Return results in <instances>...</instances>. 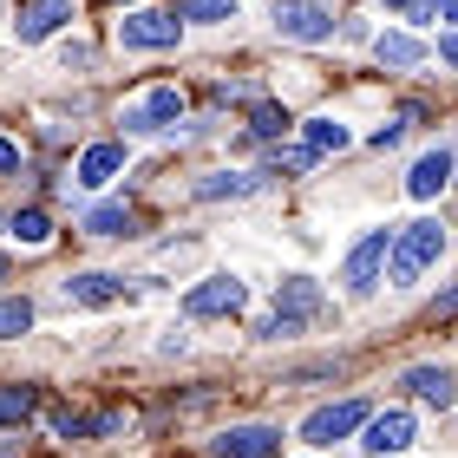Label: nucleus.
<instances>
[{
	"label": "nucleus",
	"mask_w": 458,
	"mask_h": 458,
	"mask_svg": "<svg viewBox=\"0 0 458 458\" xmlns=\"http://www.w3.org/2000/svg\"><path fill=\"white\" fill-rule=\"evenodd\" d=\"M445 256V223L439 216H420V223H406V229H393V256H386V282L393 288H406V282H420L432 262Z\"/></svg>",
	"instance_id": "nucleus-1"
},
{
	"label": "nucleus",
	"mask_w": 458,
	"mask_h": 458,
	"mask_svg": "<svg viewBox=\"0 0 458 458\" xmlns=\"http://www.w3.org/2000/svg\"><path fill=\"white\" fill-rule=\"evenodd\" d=\"M118 39L138 53H171L183 39V13H164V7H131L118 20Z\"/></svg>",
	"instance_id": "nucleus-2"
},
{
	"label": "nucleus",
	"mask_w": 458,
	"mask_h": 458,
	"mask_svg": "<svg viewBox=\"0 0 458 458\" xmlns=\"http://www.w3.org/2000/svg\"><path fill=\"white\" fill-rule=\"evenodd\" d=\"M183 92L177 86H151L144 98H131V106H124V131L131 138H157V131H171V124H183Z\"/></svg>",
	"instance_id": "nucleus-3"
},
{
	"label": "nucleus",
	"mask_w": 458,
	"mask_h": 458,
	"mask_svg": "<svg viewBox=\"0 0 458 458\" xmlns=\"http://www.w3.org/2000/svg\"><path fill=\"white\" fill-rule=\"evenodd\" d=\"M386 256H393V229H367V236L347 249V268H341L347 295H373L380 276H386Z\"/></svg>",
	"instance_id": "nucleus-4"
},
{
	"label": "nucleus",
	"mask_w": 458,
	"mask_h": 458,
	"mask_svg": "<svg viewBox=\"0 0 458 458\" xmlns=\"http://www.w3.org/2000/svg\"><path fill=\"white\" fill-rule=\"evenodd\" d=\"M276 33L301 39V47H321V39H335V13L315 7V0H276Z\"/></svg>",
	"instance_id": "nucleus-5"
},
{
	"label": "nucleus",
	"mask_w": 458,
	"mask_h": 458,
	"mask_svg": "<svg viewBox=\"0 0 458 458\" xmlns=\"http://www.w3.org/2000/svg\"><path fill=\"white\" fill-rule=\"evenodd\" d=\"M367 420H373V412H367V400H335V406L308 412L301 439H308V445H335V439H347V432H360Z\"/></svg>",
	"instance_id": "nucleus-6"
},
{
	"label": "nucleus",
	"mask_w": 458,
	"mask_h": 458,
	"mask_svg": "<svg viewBox=\"0 0 458 458\" xmlns=\"http://www.w3.org/2000/svg\"><path fill=\"white\" fill-rule=\"evenodd\" d=\"M242 295H249V288H242L236 276H210V282H197L191 295H183V315H191V321H210V315H236V308H242Z\"/></svg>",
	"instance_id": "nucleus-7"
},
{
	"label": "nucleus",
	"mask_w": 458,
	"mask_h": 458,
	"mask_svg": "<svg viewBox=\"0 0 458 458\" xmlns=\"http://www.w3.org/2000/svg\"><path fill=\"white\" fill-rule=\"evenodd\" d=\"M406 445H412V412L406 406H386V412H373V420L360 426V452H373V458L406 452Z\"/></svg>",
	"instance_id": "nucleus-8"
},
{
	"label": "nucleus",
	"mask_w": 458,
	"mask_h": 458,
	"mask_svg": "<svg viewBox=\"0 0 458 458\" xmlns=\"http://www.w3.org/2000/svg\"><path fill=\"white\" fill-rule=\"evenodd\" d=\"M216 458H282V432L276 426H229L210 439Z\"/></svg>",
	"instance_id": "nucleus-9"
},
{
	"label": "nucleus",
	"mask_w": 458,
	"mask_h": 458,
	"mask_svg": "<svg viewBox=\"0 0 458 458\" xmlns=\"http://www.w3.org/2000/svg\"><path fill=\"white\" fill-rule=\"evenodd\" d=\"M66 20H72V0H20L13 33H20V47H39V39H53Z\"/></svg>",
	"instance_id": "nucleus-10"
},
{
	"label": "nucleus",
	"mask_w": 458,
	"mask_h": 458,
	"mask_svg": "<svg viewBox=\"0 0 458 458\" xmlns=\"http://www.w3.org/2000/svg\"><path fill=\"white\" fill-rule=\"evenodd\" d=\"M458 177V157L452 151H426L420 164H412V177H406V191L412 197H420V203H432V197H439L445 191V183Z\"/></svg>",
	"instance_id": "nucleus-11"
},
{
	"label": "nucleus",
	"mask_w": 458,
	"mask_h": 458,
	"mask_svg": "<svg viewBox=\"0 0 458 458\" xmlns=\"http://www.w3.org/2000/svg\"><path fill=\"white\" fill-rule=\"evenodd\" d=\"M406 386H412V400H426V406H439V412L458 406V380H452V367H406Z\"/></svg>",
	"instance_id": "nucleus-12"
},
{
	"label": "nucleus",
	"mask_w": 458,
	"mask_h": 458,
	"mask_svg": "<svg viewBox=\"0 0 458 458\" xmlns=\"http://www.w3.org/2000/svg\"><path fill=\"white\" fill-rule=\"evenodd\" d=\"M276 315H288V321H315V315H321V288H315V276H288V282L276 288Z\"/></svg>",
	"instance_id": "nucleus-13"
},
{
	"label": "nucleus",
	"mask_w": 458,
	"mask_h": 458,
	"mask_svg": "<svg viewBox=\"0 0 458 458\" xmlns=\"http://www.w3.org/2000/svg\"><path fill=\"white\" fill-rule=\"evenodd\" d=\"M118 171H124V144H86V157H79V183L86 191H106Z\"/></svg>",
	"instance_id": "nucleus-14"
},
{
	"label": "nucleus",
	"mask_w": 458,
	"mask_h": 458,
	"mask_svg": "<svg viewBox=\"0 0 458 458\" xmlns=\"http://www.w3.org/2000/svg\"><path fill=\"white\" fill-rule=\"evenodd\" d=\"M86 229H92V236H138V216L124 210V203H92Z\"/></svg>",
	"instance_id": "nucleus-15"
},
{
	"label": "nucleus",
	"mask_w": 458,
	"mask_h": 458,
	"mask_svg": "<svg viewBox=\"0 0 458 458\" xmlns=\"http://www.w3.org/2000/svg\"><path fill=\"white\" fill-rule=\"evenodd\" d=\"M373 59H380V66H420L426 47L412 33H380V39H373Z\"/></svg>",
	"instance_id": "nucleus-16"
},
{
	"label": "nucleus",
	"mask_w": 458,
	"mask_h": 458,
	"mask_svg": "<svg viewBox=\"0 0 458 458\" xmlns=\"http://www.w3.org/2000/svg\"><path fill=\"white\" fill-rule=\"evenodd\" d=\"M66 295H72V301H86V308H106V301L124 295V282H118V276H72V282H66Z\"/></svg>",
	"instance_id": "nucleus-17"
},
{
	"label": "nucleus",
	"mask_w": 458,
	"mask_h": 458,
	"mask_svg": "<svg viewBox=\"0 0 458 458\" xmlns=\"http://www.w3.org/2000/svg\"><path fill=\"white\" fill-rule=\"evenodd\" d=\"M249 191H256V177H249V171H216V177H203V183H197V197H203V203L249 197Z\"/></svg>",
	"instance_id": "nucleus-18"
},
{
	"label": "nucleus",
	"mask_w": 458,
	"mask_h": 458,
	"mask_svg": "<svg viewBox=\"0 0 458 458\" xmlns=\"http://www.w3.org/2000/svg\"><path fill=\"white\" fill-rule=\"evenodd\" d=\"M27 327H33V301L27 295H0V341L27 335Z\"/></svg>",
	"instance_id": "nucleus-19"
},
{
	"label": "nucleus",
	"mask_w": 458,
	"mask_h": 458,
	"mask_svg": "<svg viewBox=\"0 0 458 458\" xmlns=\"http://www.w3.org/2000/svg\"><path fill=\"white\" fill-rule=\"evenodd\" d=\"M13 242H27V249H39V242H53V223H47V210H20L13 223Z\"/></svg>",
	"instance_id": "nucleus-20"
},
{
	"label": "nucleus",
	"mask_w": 458,
	"mask_h": 458,
	"mask_svg": "<svg viewBox=\"0 0 458 458\" xmlns=\"http://www.w3.org/2000/svg\"><path fill=\"white\" fill-rule=\"evenodd\" d=\"M33 420V386H0V426H27Z\"/></svg>",
	"instance_id": "nucleus-21"
},
{
	"label": "nucleus",
	"mask_w": 458,
	"mask_h": 458,
	"mask_svg": "<svg viewBox=\"0 0 458 458\" xmlns=\"http://www.w3.org/2000/svg\"><path fill=\"white\" fill-rule=\"evenodd\" d=\"M249 131H256V138H282L288 131V112L262 98V106H249Z\"/></svg>",
	"instance_id": "nucleus-22"
},
{
	"label": "nucleus",
	"mask_w": 458,
	"mask_h": 458,
	"mask_svg": "<svg viewBox=\"0 0 458 458\" xmlns=\"http://www.w3.org/2000/svg\"><path fill=\"white\" fill-rule=\"evenodd\" d=\"M308 144H315V151H347V124H335V118H308Z\"/></svg>",
	"instance_id": "nucleus-23"
},
{
	"label": "nucleus",
	"mask_w": 458,
	"mask_h": 458,
	"mask_svg": "<svg viewBox=\"0 0 458 458\" xmlns=\"http://www.w3.org/2000/svg\"><path fill=\"white\" fill-rule=\"evenodd\" d=\"M183 20H236V0H183Z\"/></svg>",
	"instance_id": "nucleus-24"
},
{
	"label": "nucleus",
	"mask_w": 458,
	"mask_h": 458,
	"mask_svg": "<svg viewBox=\"0 0 458 458\" xmlns=\"http://www.w3.org/2000/svg\"><path fill=\"white\" fill-rule=\"evenodd\" d=\"M315 144H301V151H276V171H315Z\"/></svg>",
	"instance_id": "nucleus-25"
},
{
	"label": "nucleus",
	"mask_w": 458,
	"mask_h": 458,
	"mask_svg": "<svg viewBox=\"0 0 458 458\" xmlns=\"http://www.w3.org/2000/svg\"><path fill=\"white\" fill-rule=\"evenodd\" d=\"M412 20H458V0H412Z\"/></svg>",
	"instance_id": "nucleus-26"
},
{
	"label": "nucleus",
	"mask_w": 458,
	"mask_h": 458,
	"mask_svg": "<svg viewBox=\"0 0 458 458\" xmlns=\"http://www.w3.org/2000/svg\"><path fill=\"white\" fill-rule=\"evenodd\" d=\"M256 335H262V341H282V335H301V321H288V315H268V321H256Z\"/></svg>",
	"instance_id": "nucleus-27"
},
{
	"label": "nucleus",
	"mask_w": 458,
	"mask_h": 458,
	"mask_svg": "<svg viewBox=\"0 0 458 458\" xmlns=\"http://www.w3.org/2000/svg\"><path fill=\"white\" fill-rule=\"evenodd\" d=\"M400 131H406V124H380V131H373V151H393V144H400Z\"/></svg>",
	"instance_id": "nucleus-28"
},
{
	"label": "nucleus",
	"mask_w": 458,
	"mask_h": 458,
	"mask_svg": "<svg viewBox=\"0 0 458 458\" xmlns=\"http://www.w3.org/2000/svg\"><path fill=\"white\" fill-rule=\"evenodd\" d=\"M458 315V288H452V295H439V301H432V321H452Z\"/></svg>",
	"instance_id": "nucleus-29"
},
{
	"label": "nucleus",
	"mask_w": 458,
	"mask_h": 458,
	"mask_svg": "<svg viewBox=\"0 0 458 458\" xmlns=\"http://www.w3.org/2000/svg\"><path fill=\"white\" fill-rule=\"evenodd\" d=\"M0 171H20V144L13 138H0Z\"/></svg>",
	"instance_id": "nucleus-30"
},
{
	"label": "nucleus",
	"mask_w": 458,
	"mask_h": 458,
	"mask_svg": "<svg viewBox=\"0 0 458 458\" xmlns=\"http://www.w3.org/2000/svg\"><path fill=\"white\" fill-rule=\"evenodd\" d=\"M439 59H445V66H458V33H445V39H439Z\"/></svg>",
	"instance_id": "nucleus-31"
},
{
	"label": "nucleus",
	"mask_w": 458,
	"mask_h": 458,
	"mask_svg": "<svg viewBox=\"0 0 458 458\" xmlns=\"http://www.w3.org/2000/svg\"><path fill=\"white\" fill-rule=\"evenodd\" d=\"M386 7H412V0H386Z\"/></svg>",
	"instance_id": "nucleus-32"
},
{
	"label": "nucleus",
	"mask_w": 458,
	"mask_h": 458,
	"mask_svg": "<svg viewBox=\"0 0 458 458\" xmlns=\"http://www.w3.org/2000/svg\"><path fill=\"white\" fill-rule=\"evenodd\" d=\"M0 276H7V262H0Z\"/></svg>",
	"instance_id": "nucleus-33"
}]
</instances>
